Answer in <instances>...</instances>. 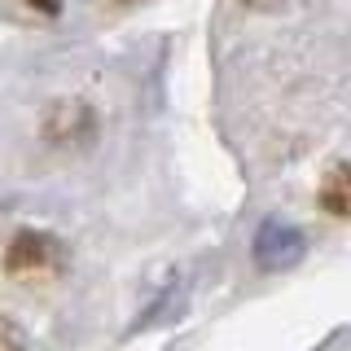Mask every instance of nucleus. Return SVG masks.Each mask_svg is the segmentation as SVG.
<instances>
[{
    "label": "nucleus",
    "mask_w": 351,
    "mask_h": 351,
    "mask_svg": "<svg viewBox=\"0 0 351 351\" xmlns=\"http://www.w3.org/2000/svg\"><path fill=\"white\" fill-rule=\"evenodd\" d=\"M5 268L14 277H40V272L62 268V246L49 233H18L5 250Z\"/></svg>",
    "instance_id": "obj_1"
},
{
    "label": "nucleus",
    "mask_w": 351,
    "mask_h": 351,
    "mask_svg": "<svg viewBox=\"0 0 351 351\" xmlns=\"http://www.w3.org/2000/svg\"><path fill=\"white\" fill-rule=\"evenodd\" d=\"M303 259V233L290 224H281V219H268V224L255 233V263L268 272H281L290 268V263Z\"/></svg>",
    "instance_id": "obj_2"
},
{
    "label": "nucleus",
    "mask_w": 351,
    "mask_h": 351,
    "mask_svg": "<svg viewBox=\"0 0 351 351\" xmlns=\"http://www.w3.org/2000/svg\"><path fill=\"white\" fill-rule=\"evenodd\" d=\"M321 211L338 215V219H351V162H334L321 180V193H316Z\"/></svg>",
    "instance_id": "obj_3"
},
{
    "label": "nucleus",
    "mask_w": 351,
    "mask_h": 351,
    "mask_svg": "<svg viewBox=\"0 0 351 351\" xmlns=\"http://www.w3.org/2000/svg\"><path fill=\"white\" fill-rule=\"evenodd\" d=\"M0 351H27V334L5 316H0Z\"/></svg>",
    "instance_id": "obj_4"
},
{
    "label": "nucleus",
    "mask_w": 351,
    "mask_h": 351,
    "mask_svg": "<svg viewBox=\"0 0 351 351\" xmlns=\"http://www.w3.org/2000/svg\"><path fill=\"white\" fill-rule=\"evenodd\" d=\"M246 9H259V14H281V9L299 5V0H241Z\"/></svg>",
    "instance_id": "obj_5"
}]
</instances>
